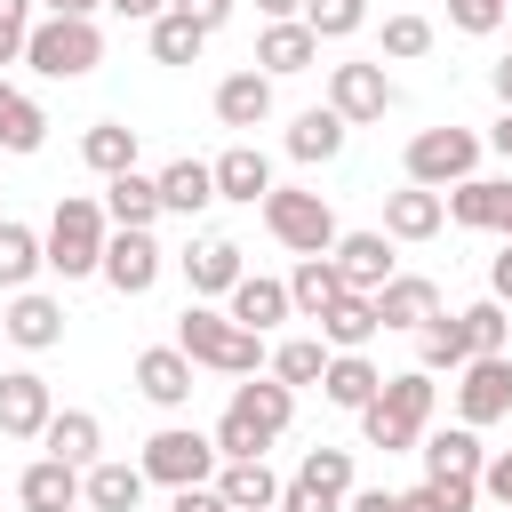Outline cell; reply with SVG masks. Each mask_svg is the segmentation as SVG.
I'll return each mask as SVG.
<instances>
[{"label": "cell", "instance_id": "1", "mask_svg": "<svg viewBox=\"0 0 512 512\" xmlns=\"http://www.w3.org/2000/svg\"><path fill=\"white\" fill-rule=\"evenodd\" d=\"M288 424H296V392L272 368H256V376L232 384V400H224V416H216L208 440H216V456H264Z\"/></svg>", "mask_w": 512, "mask_h": 512}, {"label": "cell", "instance_id": "2", "mask_svg": "<svg viewBox=\"0 0 512 512\" xmlns=\"http://www.w3.org/2000/svg\"><path fill=\"white\" fill-rule=\"evenodd\" d=\"M192 368H216V376H256L264 368V336L256 328H240L232 312H216L208 296H192L184 312H176V336H168Z\"/></svg>", "mask_w": 512, "mask_h": 512}, {"label": "cell", "instance_id": "3", "mask_svg": "<svg viewBox=\"0 0 512 512\" xmlns=\"http://www.w3.org/2000/svg\"><path fill=\"white\" fill-rule=\"evenodd\" d=\"M432 408H440V384H432L424 368H400V376H384V384H376V400L360 408V440H368V448H384V456H400V448H416V440H424Z\"/></svg>", "mask_w": 512, "mask_h": 512}, {"label": "cell", "instance_id": "4", "mask_svg": "<svg viewBox=\"0 0 512 512\" xmlns=\"http://www.w3.org/2000/svg\"><path fill=\"white\" fill-rule=\"evenodd\" d=\"M104 240H112L104 200L64 192V200H56V216H48V232H40V264H48L56 280H88V272L104 264Z\"/></svg>", "mask_w": 512, "mask_h": 512}, {"label": "cell", "instance_id": "5", "mask_svg": "<svg viewBox=\"0 0 512 512\" xmlns=\"http://www.w3.org/2000/svg\"><path fill=\"white\" fill-rule=\"evenodd\" d=\"M24 64H32L40 80H88V72L104 64V32H96V16H32V32H24Z\"/></svg>", "mask_w": 512, "mask_h": 512}, {"label": "cell", "instance_id": "6", "mask_svg": "<svg viewBox=\"0 0 512 512\" xmlns=\"http://www.w3.org/2000/svg\"><path fill=\"white\" fill-rule=\"evenodd\" d=\"M256 208H264V232H272L288 256H328V248H336V208H328L320 192H304V184H272Z\"/></svg>", "mask_w": 512, "mask_h": 512}, {"label": "cell", "instance_id": "7", "mask_svg": "<svg viewBox=\"0 0 512 512\" xmlns=\"http://www.w3.org/2000/svg\"><path fill=\"white\" fill-rule=\"evenodd\" d=\"M144 480H160V488H192V480H216V440L200 432V424H160L152 440H144Z\"/></svg>", "mask_w": 512, "mask_h": 512}, {"label": "cell", "instance_id": "8", "mask_svg": "<svg viewBox=\"0 0 512 512\" xmlns=\"http://www.w3.org/2000/svg\"><path fill=\"white\" fill-rule=\"evenodd\" d=\"M480 136L472 128H416L408 136V184H432V192H448V184H464L472 168H480Z\"/></svg>", "mask_w": 512, "mask_h": 512}, {"label": "cell", "instance_id": "9", "mask_svg": "<svg viewBox=\"0 0 512 512\" xmlns=\"http://www.w3.org/2000/svg\"><path fill=\"white\" fill-rule=\"evenodd\" d=\"M496 416H512V352H472L456 368V424L480 432Z\"/></svg>", "mask_w": 512, "mask_h": 512}, {"label": "cell", "instance_id": "10", "mask_svg": "<svg viewBox=\"0 0 512 512\" xmlns=\"http://www.w3.org/2000/svg\"><path fill=\"white\" fill-rule=\"evenodd\" d=\"M160 272H168L160 240H152V232H120V224H112V240H104V264H96V280H104L112 296H152V288H160Z\"/></svg>", "mask_w": 512, "mask_h": 512}, {"label": "cell", "instance_id": "11", "mask_svg": "<svg viewBox=\"0 0 512 512\" xmlns=\"http://www.w3.org/2000/svg\"><path fill=\"white\" fill-rule=\"evenodd\" d=\"M328 112L344 120V128H368V120H384L392 112V80H384V64H328Z\"/></svg>", "mask_w": 512, "mask_h": 512}, {"label": "cell", "instance_id": "12", "mask_svg": "<svg viewBox=\"0 0 512 512\" xmlns=\"http://www.w3.org/2000/svg\"><path fill=\"white\" fill-rule=\"evenodd\" d=\"M0 336H8L16 352H56V344H64V296H48V288H16L8 312H0Z\"/></svg>", "mask_w": 512, "mask_h": 512}, {"label": "cell", "instance_id": "13", "mask_svg": "<svg viewBox=\"0 0 512 512\" xmlns=\"http://www.w3.org/2000/svg\"><path fill=\"white\" fill-rule=\"evenodd\" d=\"M56 416V392L40 368H0V440H40V424Z\"/></svg>", "mask_w": 512, "mask_h": 512}, {"label": "cell", "instance_id": "14", "mask_svg": "<svg viewBox=\"0 0 512 512\" xmlns=\"http://www.w3.org/2000/svg\"><path fill=\"white\" fill-rule=\"evenodd\" d=\"M128 376H136V392H144L152 408H192V360H184L176 344H144Z\"/></svg>", "mask_w": 512, "mask_h": 512}, {"label": "cell", "instance_id": "15", "mask_svg": "<svg viewBox=\"0 0 512 512\" xmlns=\"http://www.w3.org/2000/svg\"><path fill=\"white\" fill-rule=\"evenodd\" d=\"M416 456H424V480H480V464H488V448H480V432H472V424H448V432H432V424H424Z\"/></svg>", "mask_w": 512, "mask_h": 512}, {"label": "cell", "instance_id": "16", "mask_svg": "<svg viewBox=\"0 0 512 512\" xmlns=\"http://www.w3.org/2000/svg\"><path fill=\"white\" fill-rule=\"evenodd\" d=\"M16 504H24V512H80V464L32 456V464L16 472Z\"/></svg>", "mask_w": 512, "mask_h": 512}, {"label": "cell", "instance_id": "17", "mask_svg": "<svg viewBox=\"0 0 512 512\" xmlns=\"http://www.w3.org/2000/svg\"><path fill=\"white\" fill-rule=\"evenodd\" d=\"M328 256H336L344 288H360V296H376V288H384V280L400 272V264H392V240H384V232H336V248H328Z\"/></svg>", "mask_w": 512, "mask_h": 512}, {"label": "cell", "instance_id": "18", "mask_svg": "<svg viewBox=\"0 0 512 512\" xmlns=\"http://www.w3.org/2000/svg\"><path fill=\"white\" fill-rule=\"evenodd\" d=\"M224 312L240 320V328H256V336H272L296 304H288V280H272V272H240L232 280V296H224Z\"/></svg>", "mask_w": 512, "mask_h": 512}, {"label": "cell", "instance_id": "19", "mask_svg": "<svg viewBox=\"0 0 512 512\" xmlns=\"http://www.w3.org/2000/svg\"><path fill=\"white\" fill-rule=\"evenodd\" d=\"M40 456H64V464H96L104 456V416L96 408H56L48 424H40Z\"/></svg>", "mask_w": 512, "mask_h": 512}, {"label": "cell", "instance_id": "20", "mask_svg": "<svg viewBox=\"0 0 512 512\" xmlns=\"http://www.w3.org/2000/svg\"><path fill=\"white\" fill-rule=\"evenodd\" d=\"M208 488H216L232 512H272V504H280V472H272L264 456H224Z\"/></svg>", "mask_w": 512, "mask_h": 512}, {"label": "cell", "instance_id": "21", "mask_svg": "<svg viewBox=\"0 0 512 512\" xmlns=\"http://www.w3.org/2000/svg\"><path fill=\"white\" fill-rule=\"evenodd\" d=\"M144 464H120V456H96L88 472H80V504L88 512H136L144 504Z\"/></svg>", "mask_w": 512, "mask_h": 512}, {"label": "cell", "instance_id": "22", "mask_svg": "<svg viewBox=\"0 0 512 512\" xmlns=\"http://www.w3.org/2000/svg\"><path fill=\"white\" fill-rule=\"evenodd\" d=\"M312 64H320V40H312V24H304V16L264 24V40H256V72L288 80V72H312Z\"/></svg>", "mask_w": 512, "mask_h": 512}, {"label": "cell", "instance_id": "23", "mask_svg": "<svg viewBox=\"0 0 512 512\" xmlns=\"http://www.w3.org/2000/svg\"><path fill=\"white\" fill-rule=\"evenodd\" d=\"M448 224V200L432 192V184H400V192H384V240H432Z\"/></svg>", "mask_w": 512, "mask_h": 512}, {"label": "cell", "instance_id": "24", "mask_svg": "<svg viewBox=\"0 0 512 512\" xmlns=\"http://www.w3.org/2000/svg\"><path fill=\"white\" fill-rule=\"evenodd\" d=\"M176 264H184V280H192V296H232V280L248 272V264H240V240H224V232H208V240H192V248H184Z\"/></svg>", "mask_w": 512, "mask_h": 512}, {"label": "cell", "instance_id": "25", "mask_svg": "<svg viewBox=\"0 0 512 512\" xmlns=\"http://www.w3.org/2000/svg\"><path fill=\"white\" fill-rule=\"evenodd\" d=\"M216 120L224 128H264L272 120V72H256V64L248 72H224L216 80Z\"/></svg>", "mask_w": 512, "mask_h": 512}, {"label": "cell", "instance_id": "26", "mask_svg": "<svg viewBox=\"0 0 512 512\" xmlns=\"http://www.w3.org/2000/svg\"><path fill=\"white\" fill-rule=\"evenodd\" d=\"M208 176H216V200H240V208H256V200L272 192V160H264L256 144L216 152V160H208Z\"/></svg>", "mask_w": 512, "mask_h": 512}, {"label": "cell", "instance_id": "27", "mask_svg": "<svg viewBox=\"0 0 512 512\" xmlns=\"http://www.w3.org/2000/svg\"><path fill=\"white\" fill-rule=\"evenodd\" d=\"M104 216H112L120 232H152V224H160V184H152L144 168L104 176Z\"/></svg>", "mask_w": 512, "mask_h": 512}, {"label": "cell", "instance_id": "28", "mask_svg": "<svg viewBox=\"0 0 512 512\" xmlns=\"http://www.w3.org/2000/svg\"><path fill=\"white\" fill-rule=\"evenodd\" d=\"M432 312H440V288H432L424 272H392V280L376 288V320H384V328H408V336H416Z\"/></svg>", "mask_w": 512, "mask_h": 512}, {"label": "cell", "instance_id": "29", "mask_svg": "<svg viewBox=\"0 0 512 512\" xmlns=\"http://www.w3.org/2000/svg\"><path fill=\"white\" fill-rule=\"evenodd\" d=\"M376 384H384V368L368 352H328V368H320V400L328 408H352V416L376 400Z\"/></svg>", "mask_w": 512, "mask_h": 512}, {"label": "cell", "instance_id": "30", "mask_svg": "<svg viewBox=\"0 0 512 512\" xmlns=\"http://www.w3.org/2000/svg\"><path fill=\"white\" fill-rule=\"evenodd\" d=\"M376 328H384V320H376V296H360V288H344V296L320 312V344H328V352H368Z\"/></svg>", "mask_w": 512, "mask_h": 512}, {"label": "cell", "instance_id": "31", "mask_svg": "<svg viewBox=\"0 0 512 512\" xmlns=\"http://www.w3.org/2000/svg\"><path fill=\"white\" fill-rule=\"evenodd\" d=\"M152 184H160V216H200V208L216 200V176H208V160H192V152L168 160Z\"/></svg>", "mask_w": 512, "mask_h": 512}, {"label": "cell", "instance_id": "32", "mask_svg": "<svg viewBox=\"0 0 512 512\" xmlns=\"http://www.w3.org/2000/svg\"><path fill=\"white\" fill-rule=\"evenodd\" d=\"M464 360H472V336H464V320H456V312H432V320L416 328V368H424V376H456Z\"/></svg>", "mask_w": 512, "mask_h": 512}, {"label": "cell", "instance_id": "33", "mask_svg": "<svg viewBox=\"0 0 512 512\" xmlns=\"http://www.w3.org/2000/svg\"><path fill=\"white\" fill-rule=\"evenodd\" d=\"M440 200H448V224L496 232V216H504V176H464V184H448Z\"/></svg>", "mask_w": 512, "mask_h": 512}, {"label": "cell", "instance_id": "34", "mask_svg": "<svg viewBox=\"0 0 512 512\" xmlns=\"http://www.w3.org/2000/svg\"><path fill=\"white\" fill-rule=\"evenodd\" d=\"M344 136H352V128H344L328 104H312V112H296V120H288V160H304V168H312V160H336V152H344Z\"/></svg>", "mask_w": 512, "mask_h": 512}, {"label": "cell", "instance_id": "35", "mask_svg": "<svg viewBox=\"0 0 512 512\" xmlns=\"http://www.w3.org/2000/svg\"><path fill=\"white\" fill-rule=\"evenodd\" d=\"M336 296H344V272H336V256H296V272H288V304H296L304 320H320Z\"/></svg>", "mask_w": 512, "mask_h": 512}, {"label": "cell", "instance_id": "36", "mask_svg": "<svg viewBox=\"0 0 512 512\" xmlns=\"http://www.w3.org/2000/svg\"><path fill=\"white\" fill-rule=\"evenodd\" d=\"M40 144H48V112H40V96H24V88L0 80V152H40Z\"/></svg>", "mask_w": 512, "mask_h": 512}, {"label": "cell", "instance_id": "37", "mask_svg": "<svg viewBox=\"0 0 512 512\" xmlns=\"http://www.w3.org/2000/svg\"><path fill=\"white\" fill-rule=\"evenodd\" d=\"M48 264H40V232L32 224H16V216H0V296H16V288H32Z\"/></svg>", "mask_w": 512, "mask_h": 512}, {"label": "cell", "instance_id": "38", "mask_svg": "<svg viewBox=\"0 0 512 512\" xmlns=\"http://www.w3.org/2000/svg\"><path fill=\"white\" fill-rule=\"evenodd\" d=\"M200 48H208V32L184 8H160L152 16V64H200Z\"/></svg>", "mask_w": 512, "mask_h": 512}, {"label": "cell", "instance_id": "39", "mask_svg": "<svg viewBox=\"0 0 512 512\" xmlns=\"http://www.w3.org/2000/svg\"><path fill=\"white\" fill-rule=\"evenodd\" d=\"M80 160H88L96 176H120V168H136V128H128V120H96V128L80 136Z\"/></svg>", "mask_w": 512, "mask_h": 512}, {"label": "cell", "instance_id": "40", "mask_svg": "<svg viewBox=\"0 0 512 512\" xmlns=\"http://www.w3.org/2000/svg\"><path fill=\"white\" fill-rule=\"evenodd\" d=\"M272 360V376L288 384V392H304V384H320V368H328V344L320 336H288L280 352H264Z\"/></svg>", "mask_w": 512, "mask_h": 512}, {"label": "cell", "instance_id": "41", "mask_svg": "<svg viewBox=\"0 0 512 512\" xmlns=\"http://www.w3.org/2000/svg\"><path fill=\"white\" fill-rule=\"evenodd\" d=\"M456 320H464V336H472V352H504V344H512V304H496V296H480V304H464Z\"/></svg>", "mask_w": 512, "mask_h": 512}, {"label": "cell", "instance_id": "42", "mask_svg": "<svg viewBox=\"0 0 512 512\" xmlns=\"http://www.w3.org/2000/svg\"><path fill=\"white\" fill-rule=\"evenodd\" d=\"M480 504V480H424V488H400V512H472Z\"/></svg>", "mask_w": 512, "mask_h": 512}, {"label": "cell", "instance_id": "43", "mask_svg": "<svg viewBox=\"0 0 512 512\" xmlns=\"http://www.w3.org/2000/svg\"><path fill=\"white\" fill-rule=\"evenodd\" d=\"M304 24H312V40H352L368 24V0H304Z\"/></svg>", "mask_w": 512, "mask_h": 512}, {"label": "cell", "instance_id": "44", "mask_svg": "<svg viewBox=\"0 0 512 512\" xmlns=\"http://www.w3.org/2000/svg\"><path fill=\"white\" fill-rule=\"evenodd\" d=\"M424 48H432V16H416V8L384 16V56H392V64H416Z\"/></svg>", "mask_w": 512, "mask_h": 512}, {"label": "cell", "instance_id": "45", "mask_svg": "<svg viewBox=\"0 0 512 512\" xmlns=\"http://www.w3.org/2000/svg\"><path fill=\"white\" fill-rule=\"evenodd\" d=\"M296 480H312V488H328V496H352V448H312V456L296 464Z\"/></svg>", "mask_w": 512, "mask_h": 512}, {"label": "cell", "instance_id": "46", "mask_svg": "<svg viewBox=\"0 0 512 512\" xmlns=\"http://www.w3.org/2000/svg\"><path fill=\"white\" fill-rule=\"evenodd\" d=\"M504 16H512V0H448V24H456V32H472V40H488Z\"/></svg>", "mask_w": 512, "mask_h": 512}, {"label": "cell", "instance_id": "47", "mask_svg": "<svg viewBox=\"0 0 512 512\" xmlns=\"http://www.w3.org/2000/svg\"><path fill=\"white\" fill-rule=\"evenodd\" d=\"M40 0H0V64H24V32H32Z\"/></svg>", "mask_w": 512, "mask_h": 512}, {"label": "cell", "instance_id": "48", "mask_svg": "<svg viewBox=\"0 0 512 512\" xmlns=\"http://www.w3.org/2000/svg\"><path fill=\"white\" fill-rule=\"evenodd\" d=\"M272 512H344V496H328V488H312V480H296V472H288Z\"/></svg>", "mask_w": 512, "mask_h": 512}, {"label": "cell", "instance_id": "49", "mask_svg": "<svg viewBox=\"0 0 512 512\" xmlns=\"http://www.w3.org/2000/svg\"><path fill=\"white\" fill-rule=\"evenodd\" d=\"M168 512H232V504H224L208 480H192V488H168Z\"/></svg>", "mask_w": 512, "mask_h": 512}, {"label": "cell", "instance_id": "50", "mask_svg": "<svg viewBox=\"0 0 512 512\" xmlns=\"http://www.w3.org/2000/svg\"><path fill=\"white\" fill-rule=\"evenodd\" d=\"M480 496H496V504H512V448H496V456L480 464Z\"/></svg>", "mask_w": 512, "mask_h": 512}, {"label": "cell", "instance_id": "51", "mask_svg": "<svg viewBox=\"0 0 512 512\" xmlns=\"http://www.w3.org/2000/svg\"><path fill=\"white\" fill-rule=\"evenodd\" d=\"M168 8H184L200 32H224V24H232V0H168Z\"/></svg>", "mask_w": 512, "mask_h": 512}, {"label": "cell", "instance_id": "52", "mask_svg": "<svg viewBox=\"0 0 512 512\" xmlns=\"http://www.w3.org/2000/svg\"><path fill=\"white\" fill-rule=\"evenodd\" d=\"M344 512H400V488H352Z\"/></svg>", "mask_w": 512, "mask_h": 512}, {"label": "cell", "instance_id": "53", "mask_svg": "<svg viewBox=\"0 0 512 512\" xmlns=\"http://www.w3.org/2000/svg\"><path fill=\"white\" fill-rule=\"evenodd\" d=\"M488 296H496V304H512V240L488 256Z\"/></svg>", "mask_w": 512, "mask_h": 512}, {"label": "cell", "instance_id": "54", "mask_svg": "<svg viewBox=\"0 0 512 512\" xmlns=\"http://www.w3.org/2000/svg\"><path fill=\"white\" fill-rule=\"evenodd\" d=\"M480 144H488V152H496V160H512V104H504V112H496V120H488V136H480Z\"/></svg>", "mask_w": 512, "mask_h": 512}, {"label": "cell", "instance_id": "55", "mask_svg": "<svg viewBox=\"0 0 512 512\" xmlns=\"http://www.w3.org/2000/svg\"><path fill=\"white\" fill-rule=\"evenodd\" d=\"M488 88H496V104H512V48L488 64Z\"/></svg>", "mask_w": 512, "mask_h": 512}, {"label": "cell", "instance_id": "56", "mask_svg": "<svg viewBox=\"0 0 512 512\" xmlns=\"http://www.w3.org/2000/svg\"><path fill=\"white\" fill-rule=\"evenodd\" d=\"M104 8H120V16H128V24H152V16H160V8H168V0H104Z\"/></svg>", "mask_w": 512, "mask_h": 512}, {"label": "cell", "instance_id": "57", "mask_svg": "<svg viewBox=\"0 0 512 512\" xmlns=\"http://www.w3.org/2000/svg\"><path fill=\"white\" fill-rule=\"evenodd\" d=\"M256 16H264V24H280V16H304V0H256Z\"/></svg>", "mask_w": 512, "mask_h": 512}, {"label": "cell", "instance_id": "58", "mask_svg": "<svg viewBox=\"0 0 512 512\" xmlns=\"http://www.w3.org/2000/svg\"><path fill=\"white\" fill-rule=\"evenodd\" d=\"M40 8H48V16H96L104 0H40Z\"/></svg>", "mask_w": 512, "mask_h": 512}, {"label": "cell", "instance_id": "59", "mask_svg": "<svg viewBox=\"0 0 512 512\" xmlns=\"http://www.w3.org/2000/svg\"><path fill=\"white\" fill-rule=\"evenodd\" d=\"M496 232L512 240V176H504V216H496Z\"/></svg>", "mask_w": 512, "mask_h": 512}, {"label": "cell", "instance_id": "60", "mask_svg": "<svg viewBox=\"0 0 512 512\" xmlns=\"http://www.w3.org/2000/svg\"><path fill=\"white\" fill-rule=\"evenodd\" d=\"M496 512H512V504H496Z\"/></svg>", "mask_w": 512, "mask_h": 512}, {"label": "cell", "instance_id": "61", "mask_svg": "<svg viewBox=\"0 0 512 512\" xmlns=\"http://www.w3.org/2000/svg\"><path fill=\"white\" fill-rule=\"evenodd\" d=\"M504 352H512V344H504Z\"/></svg>", "mask_w": 512, "mask_h": 512}, {"label": "cell", "instance_id": "62", "mask_svg": "<svg viewBox=\"0 0 512 512\" xmlns=\"http://www.w3.org/2000/svg\"><path fill=\"white\" fill-rule=\"evenodd\" d=\"M0 344H8V336H0Z\"/></svg>", "mask_w": 512, "mask_h": 512}]
</instances>
